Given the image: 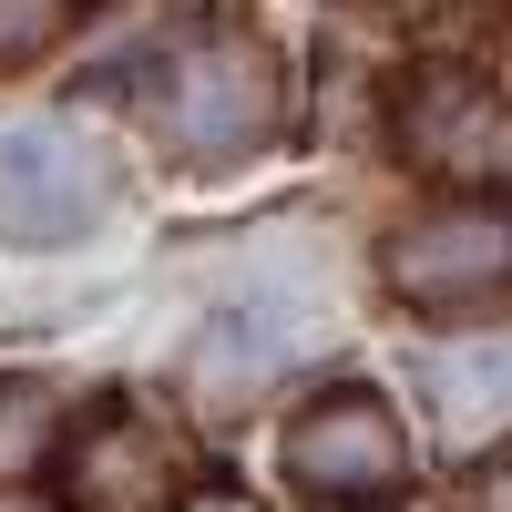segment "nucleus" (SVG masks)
I'll list each match as a JSON object with an SVG mask.
<instances>
[{"mask_svg": "<svg viewBox=\"0 0 512 512\" xmlns=\"http://www.w3.org/2000/svg\"><path fill=\"white\" fill-rule=\"evenodd\" d=\"M431 410H441L451 441H502L512 431V338L431 349Z\"/></svg>", "mask_w": 512, "mask_h": 512, "instance_id": "nucleus-7", "label": "nucleus"}, {"mask_svg": "<svg viewBox=\"0 0 512 512\" xmlns=\"http://www.w3.org/2000/svg\"><path fill=\"white\" fill-rule=\"evenodd\" d=\"M390 287L410 308H492L512 297V216L502 205H431L390 236Z\"/></svg>", "mask_w": 512, "mask_h": 512, "instance_id": "nucleus-3", "label": "nucleus"}, {"mask_svg": "<svg viewBox=\"0 0 512 512\" xmlns=\"http://www.w3.org/2000/svg\"><path fill=\"white\" fill-rule=\"evenodd\" d=\"M62 21H72V0H0V72L41 62L62 41Z\"/></svg>", "mask_w": 512, "mask_h": 512, "instance_id": "nucleus-9", "label": "nucleus"}, {"mask_svg": "<svg viewBox=\"0 0 512 512\" xmlns=\"http://www.w3.org/2000/svg\"><path fill=\"white\" fill-rule=\"evenodd\" d=\"M400 11H410V0H400Z\"/></svg>", "mask_w": 512, "mask_h": 512, "instance_id": "nucleus-11", "label": "nucleus"}, {"mask_svg": "<svg viewBox=\"0 0 512 512\" xmlns=\"http://www.w3.org/2000/svg\"><path fill=\"white\" fill-rule=\"evenodd\" d=\"M277 103H287L277 52L246 21H195L154 62V113H164V144L185 164H246L277 134Z\"/></svg>", "mask_w": 512, "mask_h": 512, "instance_id": "nucleus-1", "label": "nucleus"}, {"mask_svg": "<svg viewBox=\"0 0 512 512\" xmlns=\"http://www.w3.org/2000/svg\"><path fill=\"white\" fill-rule=\"evenodd\" d=\"M400 154L420 164V175H441V185L492 175V154H502V103H492V82L461 72V62H420V72L400 82Z\"/></svg>", "mask_w": 512, "mask_h": 512, "instance_id": "nucleus-6", "label": "nucleus"}, {"mask_svg": "<svg viewBox=\"0 0 512 512\" xmlns=\"http://www.w3.org/2000/svg\"><path fill=\"white\" fill-rule=\"evenodd\" d=\"M287 482L308 502H390L410 492V431L390 420V400L328 390L287 420Z\"/></svg>", "mask_w": 512, "mask_h": 512, "instance_id": "nucleus-2", "label": "nucleus"}, {"mask_svg": "<svg viewBox=\"0 0 512 512\" xmlns=\"http://www.w3.org/2000/svg\"><path fill=\"white\" fill-rule=\"evenodd\" d=\"M103 216V164L62 123H11L0 134V236L11 246H62Z\"/></svg>", "mask_w": 512, "mask_h": 512, "instance_id": "nucleus-5", "label": "nucleus"}, {"mask_svg": "<svg viewBox=\"0 0 512 512\" xmlns=\"http://www.w3.org/2000/svg\"><path fill=\"white\" fill-rule=\"evenodd\" d=\"M52 420H62L52 379H0V482H21L31 461L52 451Z\"/></svg>", "mask_w": 512, "mask_h": 512, "instance_id": "nucleus-8", "label": "nucleus"}, {"mask_svg": "<svg viewBox=\"0 0 512 512\" xmlns=\"http://www.w3.org/2000/svg\"><path fill=\"white\" fill-rule=\"evenodd\" d=\"M461 512H512V492H472V502H461Z\"/></svg>", "mask_w": 512, "mask_h": 512, "instance_id": "nucleus-10", "label": "nucleus"}, {"mask_svg": "<svg viewBox=\"0 0 512 512\" xmlns=\"http://www.w3.org/2000/svg\"><path fill=\"white\" fill-rule=\"evenodd\" d=\"M62 502L72 512H185L195 502V441L144 420V410H113V420H93L72 441Z\"/></svg>", "mask_w": 512, "mask_h": 512, "instance_id": "nucleus-4", "label": "nucleus"}]
</instances>
